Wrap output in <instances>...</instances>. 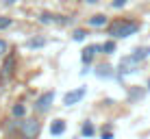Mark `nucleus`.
<instances>
[{
  "instance_id": "obj_18",
  "label": "nucleus",
  "mask_w": 150,
  "mask_h": 139,
  "mask_svg": "<svg viewBox=\"0 0 150 139\" xmlns=\"http://www.w3.org/2000/svg\"><path fill=\"white\" fill-rule=\"evenodd\" d=\"M4 52H7V42H2V39H0V56H2Z\"/></svg>"
},
{
  "instance_id": "obj_8",
  "label": "nucleus",
  "mask_w": 150,
  "mask_h": 139,
  "mask_svg": "<svg viewBox=\"0 0 150 139\" xmlns=\"http://www.w3.org/2000/svg\"><path fill=\"white\" fill-rule=\"evenodd\" d=\"M148 54H150V48H137L135 52H133V56H135V61H137V63H139L142 59H146Z\"/></svg>"
},
{
  "instance_id": "obj_15",
  "label": "nucleus",
  "mask_w": 150,
  "mask_h": 139,
  "mask_svg": "<svg viewBox=\"0 0 150 139\" xmlns=\"http://www.w3.org/2000/svg\"><path fill=\"white\" fill-rule=\"evenodd\" d=\"M39 22H46V24L52 22V15H50V13H41V15H39Z\"/></svg>"
},
{
  "instance_id": "obj_4",
  "label": "nucleus",
  "mask_w": 150,
  "mask_h": 139,
  "mask_svg": "<svg viewBox=\"0 0 150 139\" xmlns=\"http://www.w3.org/2000/svg\"><path fill=\"white\" fill-rule=\"evenodd\" d=\"M52 102H54V91H46V94L37 100V104H35V111H37V113H46L50 107H52Z\"/></svg>"
},
{
  "instance_id": "obj_3",
  "label": "nucleus",
  "mask_w": 150,
  "mask_h": 139,
  "mask_svg": "<svg viewBox=\"0 0 150 139\" xmlns=\"http://www.w3.org/2000/svg\"><path fill=\"white\" fill-rule=\"evenodd\" d=\"M85 94H87V89H85V87L72 89V91H68V94L63 96V104H65V107H74L76 102H81L83 98H85Z\"/></svg>"
},
{
  "instance_id": "obj_2",
  "label": "nucleus",
  "mask_w": 150,
  "mask_h": 139,
  "mask_svg": "<svg viewBox=\"0 0 150 139\" xmlns=\"http://www.w3.org/2000/svg\"><path fill=\"white\" fill-rule=\"evenodd\" d=\"M22 135L26 139H35L39 135V122L33 120V117H28V120L22 122Z\"/></svg>"
},
{
  "instance_id": "obj_16",
  "label": "nucleus",
  "mask_w": 150,
  "mask_h": 139,
  "mask_svg": "<svg viewBox=\"0 0 150 139\" xmlns=\"http://www.w3.org/2000/svg\"><path fill=\"white\" fill-rule=\"evenodd\" d=\"M9 24H11V20H9V18H0V28H7Z\"/></svg>"
},
{
  "instance_id": "obj_7",
  "label": "nucleus",
  "mask_w": 150,
  "mask_h": 139,
  "mask_svg": "<svg viewBox=\"0 0 150 139\" xmlns=\"http://www.w3.org/2000/svg\"><path fill=\"white\" fill-rule=\"evenodd\" d=\"M107 24V18L105 15H94V18H89V26H105Z\"/></svg>"
},
{
  "instance_id": "obj_22",
  "label": "nucleus",
  "mask_w": 150,
  "mask_h": 139,
  "mask_svg": "<svg viewBox=\"0 0 150 139\" xmlns=\"http://www.w3.org/2000/svg\"><path fill=\"white\" fill-rule=\"evenodd\" d=\"M148 89H150V83H148Z\"/></svg>"
},
{
  "instance_id": "obj_13",
  "label": "nucleus",
  "mask_w": 150,
  "mask_h": 139,
  "mask_svg": "<svg viewBox=\"0 0 150 139\" xmlns=\"http://www.w3.org/2000/svg\"><path fill=\"white\" fill-rule=\"evenodd\" d=\"M85 30H74V35H72V39H74V42H83V39H85Z\"/></svg>"
},
{
  "instance_id": "obj_12",
  "label": "nucleus",
  "mask_w": 150,
  "mask_h": 139,
  "mask_svg": "<svg viewBox=\"0 0 150 139\" xmlns=\"http://www.w3.org/2000/svg\"><path fill=\"white\" fill-rule=\"evenodd\" d=\"M11 72H13V59L4 63V68H2V76H11Z\"/></svg>"
},
{
  "instance_id": "obj_6",
  "label": "nucleus",
  "mask_w": 150,
  "mask_h": 139,
  "mask_svg": "<svg viewBox=\"0 0 150 139\" xmlns=\"http://www.w3.org/2000/svg\"><path fill=\"white\" fill-rule=\"evenodd\" d=\"M50 133H52V135H63L65 133V122L63 120H54L52 124H50Z\"/></svg>"
},
{
  "instance_id": "obj_1",
  "label": "nucleus",
  "mask_w": 150,
  "mask_h": 139,
  "mask_svg": "<svg viewBox=\"0 0 150 139\" xmlns=\"http://www.w3.org/2000/svg\"><path fill=\"white\" fill-rule=\"evenodd\" d=\"M137 28H139L137 22H113L109 28V35L111 37H128V35L137 33Z\"/></svg>"
},
{
  "instance_id": "obj_9",
  "label": "nucleus",
  "mask_w": 150,
  "mask_h": 139,
  "mask_svg": "<svg viewBox=\"0 0 150 139\" xmlns=\"http://www.w3.org/2000/svg\"><path fill=\"white\" fill-rule=\"evenodd\" d=\"M44 44H46L44 37H33V39H28V42H26L28 48H39V46H44Z\"/></svg>"
},
{
  "instance_id": "obj_5",
  "label": "nucleus",
  "mask_w": 150,
  "mask_h": 139,
  "mask_svg": "<svg viewBox=\"0 0 150 139\" xmlns=\"http://www.w3.org/2000/svg\"><path fill=\"white\" fill-rule=\"evenodd\" d=\"M100 50H102V46H96V44H94V46H87V48L83 50V61H85V63H89V61L96 56V52H100Z\"/></svg>"
},
{
  "instance_id": "obj_20",
  "label": "nucleus",
  "mask_w": 150,
  "mask_h": 139,
  "mask_svg": "<svg viewBox=\"0 0 150 139\" xmlns=\"http://www.w3.org/2000/svg\"><path fill=\"white\" fill-rule=\"evenodd\" d=\"M15 2V0H4V4H13Z\"/></svg>"
},
{
  "instance_id": "obj_10",
  "label": "nucleus",
  "mask_w": 150,
  "mask_h": 139,
  "mask_svg": "<svg viewBox=\"0 0 150 139\" xmlns=\"http://www.w3.org/2000/svg\"><path fill=\"white\" fill-rule=\"evenodd\" d=\"M102 52H105V54H113V52H115V42L102 44Z\"/></svg>"
},
{
  "instance_id": "obj_11",
  "label": "nucleus",
  "mask_w": 150,
  "mask_h": 139,
  "mask_svg": "<svg viewBox=\"0 0 150 139\" xmlns=\"http://www.w3.org/2000/svg\"><path fill=\"white\" fill-rule=\"evenodd\" d=\"M24 113H26V107H24V104H15L13 107V115L15 117H22Z\"/></svg>"
},
{
  "instance_id": "obj_14",
  "label": "nucleus",
  "mask_w": 150,
  "mask_h": 139,
  "mask_svg": "<svg viewBox=\"0 0 150 139\" xmlns=\"http://www.w3.org/2000/svg\"><path fill=\"white\" fill-rule=\"evenodd\" d=\"M83 135H85V137H89V135H94V126H91V124H89V122H87V124H85V126H83Z\"/></svg>"
},
{
  "instance_id": "obj_21",
  "label": "nucleus",
  "mask_w": 150,
  "mask_h": 139,
  "mask_svg": "<svg viewBox=\"0 0 150 139\" xmlns=\"http://www.w3.org/2000/svg\"><path fill=\"white\" fill-rule=\"evenodd\" d=\"M87 2H91V4H94V2H98V0H87Z\"/></svg>"
},
{
  "instance_id": "obj_17",
  "label": "nucleus",
  "mask_w": 150,
  "mask_h": 139,
  "mask_svg": "<svg viewBox=\"0 0 150 139\" xmlns=\"http://www.w3.org/2000/svg\"><path fill=\"white\" fill-rule=\"evenodd\" d=\"M124 4H126V0H113V7L115 9H122Z\"/></svg>"
},
{
  "instance_id": "obj_19",
  "label": "nucleus",
  "mask_w": 150,
  "mask_h": 139,
  "mask_svg": "<svg viewBox=\"0 0 150 139\" xmlns=\"http://www.w3.org/2000/svg\"><path fill=\"white\" fill-rule=\"evenodd\" d=\"M102 139H113V135H111L109 131H105V133H102Z\"/></svg>"
}]
</instances>
